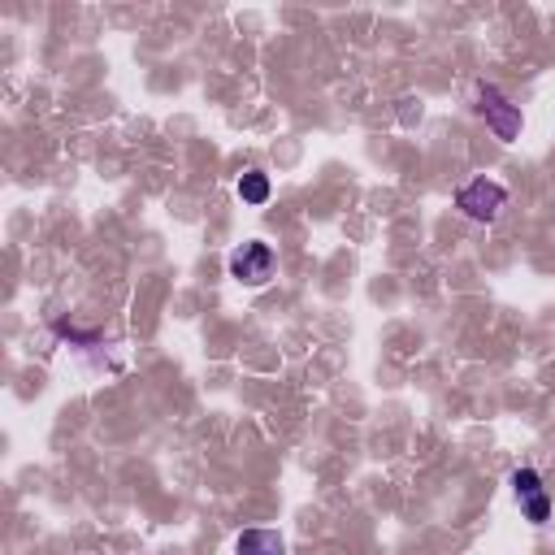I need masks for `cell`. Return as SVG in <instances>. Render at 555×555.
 I'll list each match as a JSON object with an SVG mask.
<instances>
[{
    "label": "cell",
    "mask_w": 555,
    "mask_h": 555,
    "mask_svg": "<svg viewBox=\"0 0 555 555\" xmlns=\"http://www.w3.org/2000/svg\"><path fill=\"white\" fill-rule=\"evenodd\" d=\"M477 113L486 117V126H490L494 139H503V143H512V139L520 134V126H525L520 104H512L494 82H481V87H477Z\"/></svg>",
    "instance_id": "obj_1"
},
{
    "label": "cell",
    "mask_w": 555,
    "mask_h": 555,
    "mask_svg": "<svg viewBox=\"0 0 555 555\" xmlns=\"http://www.w3.org/2000/svg\"><path fill=\"white\" fill-rule=\"evenodd\" d=\"M507 204V191L494 182V178H473L455 191V208L468 217V221H494Z\"/></svg>",
    "instance_id": "obj_2"
},
{
    "label": "cell",
    "mask_w": 555,
    "mask_h": 555,
    "mask_svg": "<svg viewBox=\"0 0 555 555\" xmlns=\"http://www.w3.org/2000/svg\"><path fill=\"white\" fill-rule=\"evenodd\" d=\"M273 269H278V256L260 238H251V243H243V247L230 251V278L238 286H264L273 278Z\"/></svg>",
    "instance_id": "obj_3"
},
{
    "label": "cell",
    "mask_w": 555,
    "mask_h": 555,
    "mask_svg": "<svg viewBox=\"0 0 555 555\" xmlns=\"http://www.w3.org/2000/svg\"><path fill=\"white\" fill-rule=\"evenodd\" d=\"M512 490H516V499H520L525 520H529V525H546L551 499H546V490H542L538 468H516V473H512Z\"/></svg>",
    "instance_id": "obj_4"
},
{
    "label": "cell",
    "mask_w": 555,
    "mask_h": 555,
    "mask_svg": "<svg viewBox=\"0 0 555 555\" xmlns=\"http://www.w3.org/2000/svg\"><path fill=\"white\" fill-rule=\"evenodd\" d=\"M234 555H286V538L278 529H243L234 538Z\"/></svg>",
    "instance_id": "obj_5"
},
{
    "label": "cell",
    "mask_w": 555,
    "mask_h": 555,
    "mask_svg": "<svg viewBox=\"0 0 555 555\" xmlns=\"http://www.w3.org/2000/svg\"><path fill=\"white\" fill-rule=\"evenodd\" d=\"M238 195H243V204H264V199H269V173L247 169V173L238 178Z\"/></svg>",
    "instance_id": "obj_6"
}]
</instances>
